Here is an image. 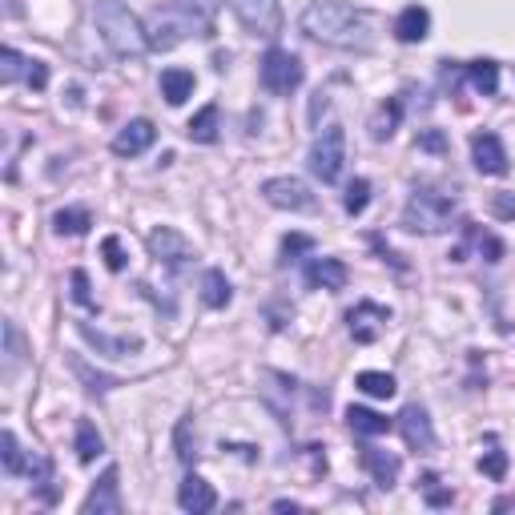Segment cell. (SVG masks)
Masks as SVG:
<instances>
[{"label": "cell", "instance_id": "obj_17", "mask_svg": "<svg viewBox=\"0 0 515 515\" xmlns=\"http://www.w3.org/2000/svg\"><path fill=\"white\" fill-rule=\"evenodd\" d=\"M362 467L371 471V480H374V487H382V491H391L395 487V480H399V455H391V451H382V447H367L362 451Z\"/></svg>", "mask_w": 515, "mask_h": 515}, {"label": "cell", "instance_id": "obj_40", "mask_svg": "<svg viewBox=\"0 0 515 515\" xmlns=\"http://www.w3.org/2000/svg\"><path fill=\"white\" fill-rule=\"evenodd\" d=\"M306 250H314L311 233H286L282 238V258H298V254H306Z\"/></svg>", "mask_w": 515, "mask_h": 515}, {"label": "cell", "instance_id": "obj_28", "mask_svg": "<svg viewBox=\"0 0 515 515\" xmlns=\"http://www.w3.org/2000/svg\"><path fill=\"white\" fill-rule=\"evenodd\" d=\"M0 459H5V471L8 475H29V459H25V451H21V443H16V435L13 431H5L0 435Z\"/></svg>", "mask_w": 515, "mask_h": 515}, {"label": "cell", "instance_id": "obj_9", "mask_svg": "<svg viewBox=\"0 0 515 515\" xmlns=\"http://www.w3.org/2000/svg\"><path fill=\"white\" fill-rule=\"evenodd\" d=\"M145 246H149V254L162 262V266H170V270H182V266H190V262L198 258L190 242H185L177 230H170V226H157V230L145 238Z\"/></svg>", "mask_w": 515, "mask_h": 515}, {"label": "cell", "instance_id": "obj_20", "mask_svg": "<svg viewBox=\"0 0 515 515\" xmlns=\"http://www.w3.org/2000/svg\"><path fill=\"white\" fill-rule=\"evenodd\" d=\"M218 129H222V109L218 105H205L198 117H190V125H185V137L198 145H213L218 142Z\"/></svg>", "mask_w": 515, "mask_h": 515}, {"label": "cell", "instance_id": "obj_36", "mask_svg": "<svg viewBox=\"0 0 515 515\" xmlns=\"http://www.w3.org/2000/svg\"><path fill=\"white\" fill-rule=\"evenodd\" d=\"M480 471L487 475V480H503V475H508V451H500V447L483 451V459H480Z\"/></svg>", "mask_w": 515, "mask_h": 515}, {"label": "cell", "instance_id": "obj_22", "mask_svg": "<svg viewBox=\"0 0 515 515\" xmlns=\"http://www.w3.org/2000/svg\"><path fill=\"white\" fill-rule=\"evenodd\" d=\"M233 290H230V278L222 274V270H205L202 274V302L210 306V311H222V306H230Z\"/></svg>", "mask_w": 515, "mask_h": 515}, {"label": "cell", "instance_id": "obj_13", "mask_svg": "<svg viewBox=\"0 0 515 515\" xmlns=\"http://www.w3.org/2000/svg\"><path fill=\"white\" fill-rule=\"evenodd\" d=\"M471 157H475V170L480 173H491V177H503L508 173V149L495 134H475L471 137Z\"/></svg>", "mask_w": 515, "mask_h": 515}, {"label": "cell", "instance_id": "obj_43", "mask_svg": "<svg viewBox=\"0 0 515 515\" xmlns=\"http://www.w3.org/2000/svg\"><path fill=\"white\" fill-rule=\"evenodd\" d=\"M491 210H495V218H515V193H495Z\"/></svg>", "mask_w": 515, "mask_h": 515}, {"label": "cell", "instance_id": "obj_6", "mask_svg": "<svg viewBox=\"0 0 515 515\" xmlns=\"http://www.w3.org/2000/svg\"><path fill=\"white\" fill-rule=\"evenodd\" d=\"M262 85H266L274 97H290L298 85H302V61L286 49H270L262 57Z\"/></svg>", "mask_w": 515, "mask_h": 515}, {"label": "cell", "instance_id": "obj_23", "mask_svg": "<svg viewBox=\"0 0 515 515\" xmlns=\"http://www.w3.org/2000/svg\"><path fill=\"white\" fill-rule=\"evenodd\" d=\"M73 451H77L81 463H93L97 455H105V439L101 431L89 423V419H77V439H73Z\"/></svg>", "mask_w": 515, "mask_h": 515}, {"label": "cell", "instance_id": "obj_42", "mask_svg": "<svg viewBox=\"0 0 515 515\" xmlns=\"http://www.w3.org/2000/svg\"><path fill=\"white\" fill-rule=\"evenodd\" d=\"M419 149H427V154H443L447 137L439 134V129H427V134H419Z\"/></svg>", "mask_w": 515, "mask_h": 515}, {"label": "cell", "instance_id": "obj_44", "mask_svg": "<svg viewBox=\"0 0 515 515\" xmlns=\"http://www.w3.org/2000/svg\"><path fill=\"white\" fill-rule=\"evenodd\" d=\"M274 511H298V503H294V500H278Z\"/></svg>", "mask_w": 515, "mask_h": 515}, {"label": "cell", "instance_id": "obj_5", "mask_svg": "<svg viewBox=\"0 0 515 515\" xmlns=\"http://www.w3.org/2000/svg\"><path fill=\"white\" fill-rule=\"evenodd\" d=\"M342 165H346V134H342V125H326L314 137L311 154H306V170L322 185H334L342 177Z\"/></svg>", "mask_w": 515, "mask_h": 515}, {"label": "cell", "instance_id": "obj_1", "mask_svg": "<svg viewBox=\"0 0 515 515\" xmlns=\"http://www.w3.org/2000/svg\"><path fill=\"white\" fill-rule=\"evenodd\" d=\"M302 33L326 49L342 53H367L374 45L367 13L346 5V0H311L302 8Z\"/></svg>", "mask_w": 515, "mask_h": 515}, {"label": "cell", "instance_id": "obj_4", "mask_svg": "<svg viewBox=\"0 0 515 515\" xmlns=\"http://www.w3.org/2000/svg\"><path fill=\"white\" fill-rule=\"evenodd\" d=\"M455 218V198L451 193H439L431 185H419L407 198V210H402V230L411 233H443L451 230Z\"/></svg>", "mask_w": 515, "mask_h": 515}, {"label": "cell", "instance_id": "obj_32", "mask_svg": "<svg viewBox=\"0 0 515 515\" xmlns=\"http://www.w3.org/2000/svg\"><path fill=\"white\" fill-rule=\"evenodd\" d=\"M463 230H467V238L475 242V250H480L487 262H500V258H503V242H500V238H491V233L475 230V222H463Z\"/></svg>", "mask_w": 515, "mask_h": 515}, {"label": "cell", "instance_id": "obj_41", "mask_svg": "<svg viewBox=\"0 0 515 515\" xmlns=\"http://www.w3.org/2000/svg\"><path fill=\"white\" fill-rule=\"evenodd\" d=\"M25 85L41 93L45 85H49V64H45V61H29V69H25Z\"/></svg>", "mask_w": 515, "mask_h": 515}, {"label": "cell", "instance_id": "obj_27", "mask_svg": "<svg viewBox=\"0 0 515 515\" xmlns=\"http://www.w3.org/2000/svg\"><path fill=\"white\" fill-rule=\"evenodd\" d=\"M93 218L89 210H57L53 213V230L61 233V238H81V233H89Z\"/></svg>", "mask_w": 515, "mask_h": 515}, {"label": "cell", "instance_id": "obj_3", "mask_svg": "<svg viewBox=\"0 0 515 515\" xmlns=\"http://www.w3.org/2000/svg\"><path fill=\"white\" fill-rule=\"evenodd\" d=\"M93 21H97L101 41L109 45V53L121 61H134L149 49L145 41V25L129 13L121 0H93Z\"/></svg>", "mask_w": 515, "mask_h": 515}, {"label": "cell", "instance_id": "obj_8", "mask_svg": "<svg viewBox=\"0 0 515 515\" xmlns=\"http://www.w3.org/2000/svg\"><path fill=\"white\" fill-rule=\"evenodd\" d=\"M262 198L274 205V210H290V213H311L318 205L311 185L298 182V177H270V182L262 185Z\"/></svg>", "mask_w": 515, "mask_h": 515}, {"label": "cell", "instance_id": "obj_11", "mask_svg": "<svg viewBox=\"0 0 515 515\" xmlns=\"http://www.w3.org/2000/svg\"><path fill=\"white\" fill-rule=\"evenodd\" d=\"M391 322V311L387 306H379V302H359L351 314H346V326H351V339L354 342H362V346H371L374 339L382 334V326Z\"/></svg>", "mask_w": 515, "mask_h": 515}, {"label": "cell", "instance_id": "obj_14", "mask_svg": "<svg viewBox=\"0 0 515 515\" xmlns=\"http://www.w3.org/2000/svg\"><path fill=\"white\" fill-rule=\"evenodd\" d=\"M177 503H182V511H193V515H205L218 508V491H213L210 483L202 480V475H185L182 487H177Z\"/></svg>", "mask_w": 515, "mask_h": 515}, {"label": "cell", "instance_id": "obj_29", "mask_svg": "<svg viewBox=\"0 0 515 515\" xmlns=\"http://www.w3.org/2000/svg\"><path fill=\"white\" fill-rule=\"evenodd\" d=\"M173 447H177V459H182L185 467L198 463V435H193V419H182V423H177Z\"/></svg>", "mask_w": 515, "mask_h": 515}, {"label": "cell", "instance_id": "obj_2", "mask_svg": "<svg viewBox=\"0 0 515 515\" xmlns=\"http://www.w3.org/2000/svg\"><path fill=\"white\" fill-rule=\"evenodd\" d=\"M213 13H218V0H162V8H154L145 21L149 49L170 53L190 36H205Z\"/></svg>", "mask_w": 515, "mask_h": 515}, {"label": "cell", "instance_id": "obj_37", "mask_svg": "<svg viewBox=\"0 0 515 515\" xmlns=\"http://www.w3.org/2000/svg\"><path fill=\"white\" fill-rule=\"evenodd\" d=\"M419 487H423V495H427L431 508H451L455 495L447 491V487H439V475H423V483H419Z\"/></svg>", "mask_w": 515, "mask_h": 515}, {"label": "cell", "instance_id": "obj_25", "mask_svg": "<svg viewBox=\"0 0 515 515\" xmlns=\"http://www.w3.org/2000/svg\"><path fill=\"white\" fill-rule=\"evenodd\" d=\"M467 81H471L475 93L495 97V93H500V64H495V61H471V64H467Z\"/></svg>", "mask_w": 515, "mask_h": 515}, {"label": "cell", "instance_id": "obj_30", "mask_svg": "<svg viewBox=\"0 0 515 515\" xmlns=\"http://www.w3.org/2000/svg\"><path fill=\"white\" fill-rule=\"evenodd\" d=\"M359 391L362 395H371V399H391L395 395V379H391V374H382V371H362L359 374Z\"/></svg>", "mask_w": 515, "mask_h": 515}, {"label": "cell", "instance_id": "obj_7", "mask_svg": "<svg viewBox=\"0 0 515 515\" xmlns=\"http://www.w3.org/2000/svg\"><path fill=\"white\" fill-rule=\"evenodd\" d=\"M230 8L238 13V21L246 25L262 41H274L282 33V5L278 0H230Z\"/></svg>", "mask_w": 515, "mask_h": 515}, {"label": "cell", "instance_id": "obj_18", "mask_svg": "<svg viewBox=\"0 0 515 515\" xmlns=\"http://www.w3.org/2000/svg\"><path fill=\"white\" fill-rule=\"evenodd\" d=\"M427 33H431V13L423 5H407L399 13V21H395V36L402 45H419V41H427Z\"/></svg>", "mask_w": 515, "mask_h": 515}, {"label": "cell", "instance_id": "obj_19", "mask_svg": "<svg viewBox=\"0 0 515 515\" xmlns=\"http://www.w3.org/2000/svg\"><path fill=\"white\" fill-rule=\"evenodd\" d=\"M77 331H81V339H85L89 346H97L105 359H125V354L137 351L134 339H109L105 331H97V326H89V322H77Z\"/></svg>", "mask_w": 515, "mask_h": 515}, {"label": "cell", "instance_id": "obj_35", "mask_svg": "<svg viewBox=\"0 0 515 515\" xmlns=\"http://www.w3.org/2000/svg\"><path fill=\"white\" fill-rule=\"evenodd\" d=\"M16 362H21V334H16V322H5V379L16 374Z\"/></svg>", "mask_w": 515, "mask_h": 515}, {"label": "cell", "instance_id": "obj_10", "mask_svg": "<svg viewBox=\"0 0 515 515\" xmlns=\"http://www.w3.org/2000/svg\"><path fill=\"white\" fill-rule=\"evenodd\" d=\"M399 431H402V443H407L411 451H419V455H431V451H435V427H431V415H427L423 407H419V402L402 407Z\"/></svg>", "mask_w": 515, "mask_h": 515}, {"label": "cell", "instance_id": "obj_15", "mask_svg": "<svg viewBox=\"0 0 515 515\" xmlns=\"http://www.w3.org/2000/svg\"><path fill=\"white\" fill-rule=\"evenodd\" d=\"M154 137H157L154 121L137 117V121H129V125L114 137V154H117V157H137V154H145V149L154 145Z\"/></svg>", "mask_w": 515, "mask_h": 515}, {"label": "cell", "instance_id": "obj_33", "mask_svg": "<svg viewBox=\"0 0 515 515\" xmlns=\"http://www.w3.org/2000/svg\"><path fill=\"white\" fill-rule=\"evenodd\" d=\"M367 202H371V182H367V177H354V182L346 185V198H342L346 213H351V218H359V213L367 210Z\"/></svg>", "mask_w": 515, "mask_h": 515}, {"label": "cell", "instance_id": "obj_38", "mask_svg": "<svg viewBox=\"0 0 515 515\" xmlns=\"http://www.w3.org/2000/svg\"><path fill=\"white\" fill-rule=\"evenodd\" d=\"M69 282H73V302H81L85 311H97V302H93V290H89V274H85V270H73Z\"/></svg>", "mask_w": 515, "mask_h": 515}, {"label": "cell", "instance_id": "obj_16", "mask_svg": "<svg viewBox=\"0 0 515 515\" xmlns=\"http://www.w3.org/2000/svg\"><path fill=\"white\" fill-rule=\"evenodd\" d=\"M302 278L311 290H342L346 278H351V270H346L339 258H314Z\"/></svg>", "mask_w": 515, "mask_h": 515}, {"label": "cell", "instance_id": "obj_31", "mask_svg": "<svg viewBox=\"0 0 515 515\" xmlns=\"http://www.w3.org/2000/svg\"><path fill=\"white\" fill-rule=\"evenodd\" d=\"M69 367H73V374H77V379L93 391V395H105V391H114V387H117V379H109V374H97L85 359H69Z\"/></svg>", "mask_w": 515, "mask_h": 515}, {"label": "cell", "instance_id": "obj_39", "mask_svg": "<svg viewBox=\"0 0 515 515\" xmlns=\"http://www.w3.org/2000/svg\"><path fill=\"white\" fill-rule=\"evenodd\" d=\"M101 254H105V266L114 270V274H121V270H125V250H121V238H105L101 242Z\"/></svg>", "mask_w": 515, "mask_h": 515}, {"label": "cell", "instance_id": "obj_34", "mask_svg": "<svg viewBox=\"0 0 515 515\" xmlns=\"http://www.w3.org/2000/svg\"><path fill=\"white\" fill-rule=\"evenodd\" d=\"M0 81H5V85H16V81H25V69H29V57H21V53L16 49H5L0 53Z\"/></svg>", "mask_w": 515, "mask_h": 515}, {"label": "cell", "instance_id": "obj_24", "mask_svg": "<svg viewBox=\"0 0 515 515\" xmlns=\"http://www.w3.org/2000/svg\"><path fill=\"white\" fill-rule=\"evenodd\" d=\"M162 97L170 105H182L185 97H193V73L190 69H165L162 73Z\"/></svg>", "mask_w": 515, "mask_h": 515}, {"label": "cell", "instance_id": "obj_12", "mask_svg": "<svg viewBox=\"0 0 515 515\" xmlns=\"http://www.w3.org/2000/svg\"><path fill=\"white\" fill-rule=\"evenodd\" d=\"M81 511H85V515H121V511H125V503H121L117 467H109V471L93 483V491H89V500L81 503Z\"/></svg>", "mask_w": 515, "mask_h": 515}, {"label": "cell", "instance_id": "obj_26", "mask_svg": "<svg viewBox=\"0 0 515 515\" xmlns=\"http://www.w3.org/2000/svg\"><path fill=\"white\" fill-rule=\"evenodd\" d=\"M399 117H402V97H391L387 105L371 117V137L374 142H387V137L399 129Z\"/></svg>", "mask_w": 515, "mask_h": 515}, {"label": "cell", "instance_id": "obj_21", "mask_svg": "<svg viewBox=\"0 0 515 515\" xmlns=\"http://www.w3.org/2000/svg\"><path fill=\"white\" fill-rule=\"evenodd\" d=\"M346 423H351L354 435H367V439L387 435V431H391V419L379 415V411H371V407H351V411H346Z\"/></svg>", "mask_w": 515, "mask_h": 515}]
</instances>
